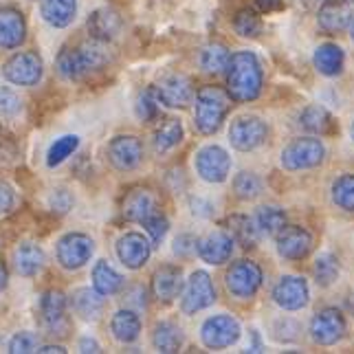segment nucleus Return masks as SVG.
Segmentation results:
<instances>
[{
  "label": "nucleus",
  "instance_id": "b1692460",
  "mask_svg": "<svg viewBox=\"0 0 354 354\" xmlns=\"http://www.w3.org/2000/svg\"><path fill=\"white\" fill-rule=\"evenodd\" d=\"M299 126L304 130H308L313 134H319V137H326V134H333L337 130V121L335 117L326 111L319 104H310L299 113Z\"/></svg>",
  "mask_w": 354,
  "mask_h": 354
},
{
  "label": "nucleus",
  "instance_id": "603ef678",
  "mask_svg": "<svg viewBox=\"0 0 354 354\" xmlns=\"http://www.w3.org/2000/svg\"><path fill=\"white\" fill-rule=\"evenodd\" d=\"M80 352H100V344L91 337H84L80 341Z\"/></svg>",
  "mask_w": 354,
  "mask_h": 354
},
{
  "label": "nucleus",
  "instance_id": "5fc2aeb1",
  "mask_svg": "<svg viewBox=\"0 0 354 354\" xmlns=\"http://www.w3.org/2000/svg\"><path fill=\"white\" fill-rule=\"evenodd\" d=\"M38 352H42V354H48V352H57V354H64L66 350H64L62 346H44V348H40Z\"/></svg>",
  "mask_w": 354,
  "mask_h": 354
},
{
  "label": "nucleus",
  "instance_id": "6e6d98bb",
  "mask_svg": "<svg viewBox=\"0 0 354 354\" xmlns=\"http://www.w3.org/2000/svg\"><path fill=\"white\" fill-rule=\"evenodd\" d=\"M348 31H350V38L354 42V14L350 16V22H348Z\"/></svg>",
  "mask_w": 354,
  "mask_h": 354
},
{
  "label": "nucleus",
  "instance_id": "9b49d317",
  "mask_svg": "<svg viewBox=\"0 0 354 354\" xmlns=\"http://www.w3.org/2000/svg\"><path fill=\"white\" fill-rule=\"evenodd\" d=\"M95 253V242L86 234H66L64 238H59L55 255L57 262L66 271H77L86 262H91Z\"/></svg>",
  "mask_w": 354,
  "mask_h": 354
},
{
  "label": "nucleus",
  "instance_id": "2eb2a0df",
  "mask_svg": "<svg viewBox=\"0 0 354 354\" xmlns=\"http://www.w3.org/2000/svg\"><path fill=\"white\" fill-rule=\"evenodd\" d=\"M108 161L119 172H130L143 161V143L134 134H119L108 143Z\"/></svg>",
  "mask_w": 354,
  "mask_h": 354
},
{
  "label": "nucleus",
  "instance_id": "473e14b6",
  "mask_svg": "<svg viewBox=\"0 0 354 354\" xmlns=\"http://www.w3.org/2000/svg\"><path fill=\"white\" fill-rule=\"evenodd\" d=\"M253 221L260 231V236L273 238L286 227V214H284V209H279L275 205H262L260 209L255 212Z\"/></svg>",
  "mask_w": 354,
  "mask_h": 354
},
{
  "label": "nucleus",
  "instance_id": "58836bf2",
  "mask_svg": "<svg viewBox=\"0 0 354 354\" xmlns=\"http://www.w3.org/2000/svg\"><path fill=\"white\" fill-rule=\"evenodd\" d=\"M234 29L242 38H258L262 33V18L253 9H240L234 16Z\"/></svg>",
  "mask_w": 354,
  "mask_h": 354
},
{
  "label": "nucleus",
  "instance_id": "c03bdc74",
  "mask_svg": "<svg viewBox=\"0 0 354 354\" xmlns=\"http://www.w3.org/2000/svg\"><path fill=\"white\" fill-rule=\"evenodd\" d=\"M143 227H145V231H148V236L152 238V244H161L167 236L169 223L161 212H156L154 216H150L148 221L143 223Z\"/></svg>",
  "mask_w": 354,
  "mask_h": 354
},
{
  "label": "nucleus",
  "instance_id": "aec40b11",
  "mask_svg": "<svg viewBox=\"0 0 354 354\" xmlns=\"http://www.w3.org/2000/svg\"><path fill=\"white\" fill-rule=\"evenodd\" d=\"M183 290V271L176 264H163L152 275V292L158 301L169 304L180 297Z\"/></svg>",
  "mask_w": 354,
  "mask_h": 354
},
{
  "label": "nucleus",
  "instance_id": "6e6552de",
  "mask_svg": "<svg viewBox=\"0 0 354 354\" xmlns=\"http://www.w3.org/2000/svg\"><path fill=\"white\" fill-rule=\"evenodd\" d=\"M194 167H196V174L205 183L221 185V183H225L231 174V156L227 154L225 148H221V145H205V148H201L196 152Z\"/></svg>",
  "mask_w": 354,
  "mask_h": 354
},
{
  "label": "nucleus",
  "instance_id": "49530a36",
  "mask_svg": "<svg viewBox=\"0 0 354 354\" xmlns=\"http://www.w3.org/2000/svg\"><path fill=\"white\" fill-rule=\"evenodd\" d=\"M0 113L5 115L20 113V97L7 86H0Z\"/></svg>",
  "mask_w": 354,
  "mask_h": 354
},
{
  "label": "nucleus",
  "instance_id": "2f4dec72",
  "mask_svg": "<svg viewBox=\"0 0 354 354\" xmlns=\"http://www.w3.org/2000/svg\"><path fill=\"white\" fill-rule=\"evenodd\" d=\"M227 229H229V234L231 238L236 240V244H240V247L244 249H253L255 244H258L260 240V231L258 227H255V221L249 216H242V214H236V216H231L229 221H227Z\"/></svg>",
  "mask_w": 354,
  "mask_h": 354
},
{
  "label": "nucleus",
  "instance_id": "4be33fe9",
  "mask_svg": "<svg viewBox=\"0 0 354 354\" xmlns=\"http://www.w3.org/2000/svg\"><path fill=\"white\" fill-rule=\"evenodd\" d=\"M27 38V22L18 9H0V46L18 48Z\"/></svg>",
  "mask_w": 354,
  "mask_h": 354
},
{
  "label": "nucleus",
  "instance_id": "cd10ccee",
  "mask_svg": "<svg viewBox=\"0 0 354 354\" xmlns=\"http://www.w3.org/2000/svg\"><path fill=\"white\" fill-rule=\"evenodd\" d=\"M111 330L119 344H134L141 335V319L137 310L132 308L117 310L111 322Z\"/></svg>",
  "mask_w": 354,
  "mask_h": 354
},
{
  "label": "nucleus",
  "instance_id": "bb28decb",
  "mask_svg": "<svg viewBox=\"0 0 354 354\" xmlns=\"http://www.w3.org/2000/svg\"><path fill=\"white\" fill-rule=\"evenodd\" d=\"M185 344V335H183V328L174 322H158L154 326L152 333V346L156 352L163 354H172L178 352Z\"/></svg>",
  "mask_w": 354,
  "mask_h": 354
},
{
  "label": "nucleus",
  "instance_id": "5701e85b",
  "mask_svg": "<svg viewBox=\"0 0 354 354\" xmlns=\"http://www.w3.org/2000/svg\"><path fill=\"white\" fill-rule=\"evenodd\" d=\"M313 62H315V68L319 71L324 77H337L341 75V71L346 66V53L339 44L324 42L315 48Z\"/></svg>",
  "mask_w": 354,
  "mask_h": 354
},
{
  "label": "nucleus",
  "instance_id": "393cba45",
  "mask_svg": "<svg viewBox=\"0 0 354 354\" xmlns=\"http://www.w3.org/2000/svg\"><path fill=\"white\" fill-rule=\"evenodd\" d=\"M71 306L82 317V319L95 322L102 317L106 299H104L102 292H97L95 288H77L71 297Z\"/></svg>",
  "mask_w": 354,
  "mask_h": 354
},
{
  "label": "nucleus",
  "instance_id": "dca6fc26",
  "mask_svg": "<svg viewBox=\"0 0 354 354\" xmlns=\"http://www.w3.org/2000/svg\"><path fill=\"white\" fill-rule=\"evenodd\" d=\"M66 295L62 290H46L40 299V319L48 335L64 337L68 330V317H66Z\"/></svg>",
  "mask_w": 354,
  "mask_h": 354
},
{
  "label": "nucleus",
  "instance_id": "a211bd4d",
  "mask_svg": "<svg viewBox=\"0 0 354 354\" xmlns=\"http://www.w3.org/2000/svg\"><path fill=\"white\" fill-rule=\"evenodd\" d=\"M156 212H161V201H158L156 192H152L148 187L130 189L126 194L124 203H121V214H124V218H128V221H132V223L143 225Z\"/></svg>",
  "mask_w": 354,
  "mask_h": 354
},
{
  "label": "nucleus",
  "instance_id": "79ce46f5",
  "mask_svg": "<svg viewBox=\"0 0 354 354\" xmlns=\"http://www.w3.org/2000/svg\"><path fill=\"white\" fill-rule=\"evenodd\" d=\"M38 350H40V339H38V335L29 333V330H22V333L14 335L9 341L11 354H31V352H38Z\"/></svg>",
  "mask_w": 354,
  "mask_h": 354
},
{
  "label": "nucleus",
  "instance_id": "72a5a7b5",
  "mask_svg": "<svg viewBox=\"0 0 354 354\" xmlns=\"http://www.w3.org/2000/svg\"><path fill=\"white\" fill-rule=\"evenodd\" d=\"M57 73L64 80H71V82H77V80L88 75L86 66H84L80 48H62V51H59V55H57Z\"/></svg>",
  "mask_w": 354,
  "mask_h": 354
},
{
  "label": "nucleus",
  "instance_id": "f3484780",
  "mask_svg": "<svg viewBox=\"0 0 354 354\" xmlns=\"http://www.w3.org/2000/svg\"><path fill=\"white\" fill-rule=\"evenodd\" d=\"M152 255V242L139 231H128L117 240V258L130 271L145 266Z\"/></svg>",
  "mask_w": 354,
  "mask_h": 354
},
{
  "label": "nucleus",
  "instance_id": "6ab92c4d",
  "mask_svg": "<svg viewBox=\"0 0 354 354\" xmlns=\"http://www.w3.org/2000/svg\"><path fill=\"white\" fill-rule=\"evenodd\" d=\"M234 244H236V240L231 238V234H227V231H212V234H207L205 238L198 240L196 253L203 262L212 264V266H221L231 260V255H234Z\"/></svg>",
  "mask_w": 354,
  "mask_h": 354
},
{
  "label": "nucleus",
  "instance_id": "f03ea898",
  "mask_svg": "<svg viewBox=\"0 0 354 354\" xmlns=\"http://www.w3.org/2000/svg\"><path fill=\"white\" fill-rule=\"evenodd\" d=\"M231 95L218 86H203L194 104V126L201 134H216L231 111Z\"/></svg>",
  "mask_w": 354,
  "mask_h": 354
},
{
  "label": "nucleus",
  "instance_id": "c756f323",
  "mask_svg": "<svg viewBox=\"0 0 354 354\" xmlns=\"http://www.w3.org/2000/svg\"><path fill=\"white\" fill-rule=\"evenodd\" d=\"M14 262H16V271L22 277H33V275H38L44 266V251L38 247V244L24 242L16 249Z\"/></svg>",
  "mask_w": 354,
  "mask_h": 354
},
{
  "label": "nucleus",
  "instance_id": "4468645a",
  "mask_svg": "<svg viewBox=\"0 0 354 354\" xmlns=\"http://www.w3.org/2000/svg\"><path fill=\"white\" fill-rule=\"evenodd\" d=\"M275 247H277L279 258L290 260V262H299L310 255L313 236L308 229H304L299 225H290V227H284L275 236Z\"/></svg>",
  "mask_w": 354,
  "mask_h": 354
},
{
  "label": "nucleus",
  "instance_id": "a19ab883",
  "mask_svg": "<svg viewBox=\"0 0 354 354\" xmlns=\"http://www.w3.org/2000/svg\"><path fill=\"white\" fill-rule=\"evenodd\" d=\"M315 279L319 286H330L335 279L339 277V260L333 253H322L319 258L315 260Z\"/></svg>",
  "mask_w": 354,
  "mask_h": 354
},
{
  "label": "nucleus",
  "instance_id": "a18cd8bd",
  "mask_svg": "<svg viewBox=\"0 0 354 354\" xmlns=\"http://www.w3.org/2000/svg\"><path fill=\"white\" fill-rule=\"evenodd\" d=\"M73 194L64 187H59V189H53L51 192V196H48V207H51L53 212L57 214H66L73 209Z\"/></svg>",
  "mask_w": 354,
  "mask_h": 354
},
{
  "label": "nucleus",
  "instance_id": "ea45409f",
  "mask_svg": "<svg viewBox=\"0 0 354 354\" xmlns=\"http://www.w3.org/2000/svg\"><path fill=\"white\" fill-rule=\"evenodd\" d=\"M234 192L240 201H253L262 194V178L255 172H240L234 178Z\"/></svg>",
  "mask_w": 354,
  "mask_h": 354
},
{
  "label": "nucleus",
  "instance_id": "7c9ffc66",
  "mask_svg": "<svg viewBox=\"0 0 354 354\" xmlns=\"http://www.w3.org/2000/svg\"><path fill=\"white\" fill-rule=\"evenodd\" d=\"M121 29V20L111 9H97L88 18V31L95 40H113Z\"/></svg>",
  "mask_w": 354,
  "mask_h": 354
},
{
  "label": "nucleus",
  "instance_id": "f8f14e48",
  "mask_svg": "<svg viewBox=\"0 0 354 354\" xmlns=\"http://www.w3.org/2000/svg\"><path fill=\"white\" fill-rule=\"evenodd\" d=\"M273 301L277 304V308H282L286 313L301 310L310 301V286L299 275H284L273 286Z\"/></svg>",
  "mask_w": 354,
  "mask_h": 354
},
{
  "label": "nucleus",
  "instance_id": "3c124183",
  "mask_svg": "<svg viewBox=\"0 0 354 354\" xmlns=\"http://www.w3.org/2000/svg\"><path fill=\"white\" fill-rule=\"evenodd\" d=\"M258 3V7L262 11H266V14H271V11H277L282 9V0H255Z\"/></svg>",
  "mask_w": 354,
  "mask_h": 354
},
{
  "label": "nucleus",
  "instance_id": "e433bc0d",
  "mask_svg": "<svg viewBox=\"0 0 354 354\" xmlns=\"http://www.w3.org/2000/svg\"><path fill=\"white\" fill-rule=\"evenodd\" d=\"M80 148V137L77 134H64V137H59L53 141V145L48 148V154H46V165L48 167H57L62 165L66 158Z\"/></svg>",
  "mask_w": 354,
  "mask_h": 354
},
{
  "label": "nucleus",
  "instance_id": "0eeeda50",
  "mask_svg": "<svg viewBox=\"0 0 354 354\" xmlns=\"http://www.w3.org/2000/svg\"><path fill=\"white\" fill-rule=\"evenodd\" d=\"M240 335L242 326L231 315H214L209 319H205V324L201 326V339L205 348L209 350H225L236 346Z\"/></svg>",
  "mask_w": 354,
  "mask_h": 354
},
{
  "label": "nucleus",
  "instance_id": "864d4df0",
  "mask_svg": "<svg viewBox=\"0 0 354 354\" xmlns=\"http://www.w3.org/2000/svg\"><path fill=\"white\" fill-rule=\"evenodd\" d=\"M7 279H9V273H7V266L0 262V290L7 286Z\"/></svg>",
  "mask_w": 354,
  "mask_h": 354
},
{
  "label": "nucleus",
  "instance_id": "1a4fd4ad",
  "mask_svg": "<svg viewBox=\"0 0 354 354\" xmlns=\"http://www.w3.org/2000/svg\"><path fill=\"white\" fill-rule=\"evenodd\" d=\"M44 64L42 57L33 51H20L14 57H9L3 66V75L7 82L16 86H35L42 80Z\"/></svg>",
  "mask_w": 354,
  "mask_h": 354
},
{
  "label": "nucleus",
  "instance_id": "39448f33",
  "mask_svg": "<svg viewBox=\"0 0 354 354\" xmlns=\"http://www.w3.org/2000/svg\"><path fill=\"white\" fill-rule=\"evenodd\" d=\"M268 139V126L255 115H240L229 126V143L240 152L262 148Z\"/></svg>",
  "mask_w": 354,
  "mask_h": 354
},
{
  "label": "nucleus",
  "instance_id": "a878e982",
  "mask_svg": "<svg viewBox=\"0 0 354 354\" xmlns=\"http://www.w3.org/2000/svg\"><path fill=\"white\" fill-rule=\"evenodd\" d=\"M42 18L55 29H66L77 16V0H42Z\"/></svg>",
  "mask_w": 354,
  "mask_h": 354
},
{
  "label": "nucleus",
  "instance_id": "4c0bfd02",
  "mask_svg": "<svg viewBox=\"0 0 354 354\" xmlns=\"http://www.w3.org/2000/svg\"><path fill=\"white\" fill-rule=\"evenodd\" d=\"M333 203L344 212H354V174H341L330 187Z\"/></svg>",
  "mask_w": 354,
  "mask_h": 354
},
{
  "label": "nucleus",
  "instance_id": "f257e3e1",
  "mask_svg": "<svg viewBox=\"0 0 354 354\" xmlns=\"http://www.w3.org/2000/svg\"><path fill=\"white\" fill-rule=\"evenodd\" d=\"M264 86V71L255 53L238 51L231 55L227 66V93L238 104L258 100Z\"/></svg>",
  "mask_w": 354,
  "mask_h": 354
},
{
  "label": "nucleus",
  "instance_id": "4d7b16f0",
  "mask_svg": "<svg viewBox=\"0 0 354 354\" xmlns=\"http://www.w3.org/2000/svg\"><path fill=\"white\" fill-rule=\"evenodd\" d=\"M350 134H352V141H354V121H352V128H350Z\"/></svg>",
  "mask_w": 354,
  "mask_h": 354
},
{
  "label": "nucleus",
  "instance_id": "37998d69",
  "mask_svg": "<svg viewBox=\"0 0 354 354\" xmlns=\"http://www.w3.org/2000/svg\"><path fill=\"white\" fill-rule=\"evenodd\" d=\"M134 111H137V117L141 121H152L158 115V100H156L154 88L143 91L137 97V106H134Z\"/></svg>",
  "mask_w": 354,
  "mask_h": 354
},
{
  "label": "nucleus",
  "instance_id": "412c9836",
  "mask_svg": "<svg viewBox=\"0 0 354 354\" xmlns=\"http://www.w3.org/2000/svg\"><path fill=\"white\" fill-rule=\"evenodd\" d=\"M350 0H324L319 7V14H317V22L326 33H339L348 29L350 22Z\"/></svg>",
  "mask_w": 354,
  "mask_h": 354
},
{
  "label": "nucleus",
  "instance_id": "8fccbe9b",
  "mask_svg": "<svg viewBox=\"0 0 354 354\" xmlns=\"http://www.w3.org/2000/svg\"><path fill=\"white\" fill-rule=\"evenodd\" d=\"M16 205V194L9 185H0V216L9 214Z\"/></svg>",
  "mask_w": 354,
  "mask_h": 354
},
{
  "label": "nucleus",
  "instance_id": "7ed1b4c3",
  "mask_svg": "<svg viewBox=\"0 0 354 354\" xmlns=\"http://www.w3.org/2000/svg\"><path fill=\"white\" fill-rule=\"evenodd\" d=\"M326 145L317 137H299L292 139L282 150V167L288 172H301V169H313L324 163Z\"/></svg>",
  "mask_w": 354,
  "mask_h": 354
},
{
  "label": "nucleus",
  "instance_id": "09e8293b",
  "mask_svg": "<svg viewBox=\"0 0 354 354\" xmlns=\"http://www.w3.org/2000/svg\"><path fill=\"white\" fill-rule=\"evenodd\" d=\"M189 209H192L194 216H198V218H212L216 214V207L207 198H203V196L189 198Z\"/></svg>",
  "mask_w": 354,
  "mask_h": 354
},
{
  "label": "nucleus",
  "instance_id": "f704fd0d",
  "mask_svg": "<svg viewBox=\"0 0 354 354\" xmlns=\"http://www.w3.org/2000/svg\"><path fill=\"white\" fill-rule=\"evenodd\" d=\"M180 141H183V124L178 119H167L154 134V150L158 154H165L169 150H174Z\"/></svg>",
  "mask_w": 354,
  "mask_h": 354
},
{
  "label": "nucleus",
  "instance_id": "c9c22d12",
  "mask_svg": "<svg viewBox=\"0 0 354 354\" xmlns=\"http://www.w3.org/2000/svg\"><path fill=\"white\" fill-rule=\"evenodd\" d=\"M229 59H231V53L227 51V46L207 44L201 51V68L205 73H214V75H218V73L227 71Z\"/></svg>",
  "mask_w": 354,
  "mask_h": 354
},
{
  "label": "nucleus",
  "instance_id": "ddd939ff",
  "mask_svg": "<svg viewBox=\"0 0 354 354\" xmlns=\"http://www.w3.org/2000/svg\"><path fill=\"white\" fill-rule=\"evenodd\" d=\"M158 104H163L167 108H185L194 100V82L183 75V73H169V75L158 80L154 86Z\"/></svg>",
  "mask_w": 354,
  "mask_h": 354
},
{
  "label": "nucleus",
  "instance_id": "20e7f679",
  "mask_svg": "<svg viewBox=\"0 0 354 354\" xmlns=\"http://www.w3.org/2000/svg\"><path fill=\"white\" fill-rule=\"evenodd\" d=\"M216 301V286L207 271H194L180 290V310L185 315H196L209 308Z\"/></svg>",
  "mask_w": 354,
  "mask_h": 354
},
{
  "label": "nucleus",
  "instance_id": "9d476101",
  "mask_svg": "<svg viewBox=\"0 0 354 354\" xmlns=\"http://www.w3.org/2000/svg\"><path fill=\"white\" fill-rule=\"evenodd\" d=\"M346 317L339 308H324L310 319V339L317 346H335L346 337Z\"/></svg>",
  "mask_w": 354,
  "mask_h": 354
},
{
  "label": "nucleus",
  "instance_id": "423d86ee",
  "mask_svg": "<svg viewBox=\"0 0 354 354\" xmlns=\"http://www.w3.org/2000/svg\"><path fill=\"white\" fill-rule=\"evenodd\" d=\"M264 275L262 268L255 264L253 260H238L229 266V271L225 275L227 290L238 299H251L255 297V292L262 288Z\"/></svg>",
  "mask_w": 354,
  "mask_h": 354
},
{
  "label": "nucleus",
  "instance_id": "de8ad7c7",
  "mask_svg": "<svg viewBox=\"0 0 354 354\" xmlns=\"http://www.w3.org/2000/svg\"><path fill=\"white\" fill-rule=\"evenodd\" d=\"M196 244H198V240L192 234H183L174 240V253L180 255V258H187V255L196 251Z\"/></svg>",
  "mask_w": 354,
  "mask_h": 354
},
{
  "label": "nucleus",
  "instance_id": "c85d7f7f",
  "mask_svg": "<svg viewBox=\"0 0 354 354\" xmlns=\"http://www.w3.org/2000/svg\"><path fill=\"white\" fill-rule=\"evenodd\" d=\"M124 282H126L124 275L117 273L106 260H100L93 266V288L97 292H102L104 297L117 295V292L124 288Z\"/></svg>",
  "mask_w": 354,
  "mask_h": 354
}]
</instances>
